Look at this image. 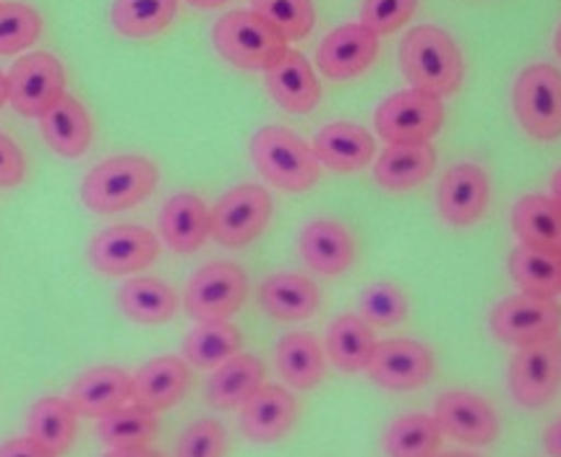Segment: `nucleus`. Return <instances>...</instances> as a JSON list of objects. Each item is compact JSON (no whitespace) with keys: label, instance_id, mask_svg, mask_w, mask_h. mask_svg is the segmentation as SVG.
I'll use <instances>...</instances> for the list:
<instances>
[{"label":"nucleus","instance_id":"7c9ffc66","mask_svg":"<svg viewBox=\"0 0 561 457\" xmlns=\"http://www.w3.org/2000/svg\"><path fill=\"white\" fill-rule=\"evenodd\" d=\"M277 372L287 385L309 392L324 379V353L309 332H290L277 345Z\"/></svg>","mask_w":561,"mask_h":457},{"label":"nucleus","instance_id":"8fccbe9b","mask_svg":"<svg viewBox=\"0 0 561 457\" xmlns=\"http://www.w3.org/2000/svg\"><path fill=\"white\" fill-rule=\"evenodd\" d=\"M5 102H9V77L0 71V107H3Z\"/></svg>","mask_w":561,"mask_h":457},{"label":"nucleus","instance_id":"c756f323","mask_svg":"<svg viewBox=\"0 0 561 457\" xmlns=\"http://www.w3.org/2000/svg\"><path fill=\"white\" fill-rule=\"evenodd\" d=\"M118 309L131 322L165 324L178 311V293L157 277H134L118 290Z\"/></svg>","mask_w":561,"mask_h":457},{"label":"nucleus","instance_id":"c03bdc74","mask_svg":"<svg viewBox=\"0 0 561 457\" xmlns=\"http://www.w3.org/2000/svg\"><path fill=\"white\" fill-rule=\"evenodd\" d=\"M0 457H56L50 449L39 445L32 436H16L0 445Z\"/></svg>","mask_w":561,"mask_h":457},{"label":"nucleus","instance_id":"bb28decb","mask_svg":"<svg viewBox=\"0 0 561 457\" xmlns=\"http://www.w3.org/2000/svg\"><path fill=\"white\" fill-rule=\"evenodd\" d=\"M436 149L428 145H389L379 155L374 179L387 191H410L434 173Z\"/></svg>","mask_w":561,"mask_h":457},{"label":"nucleus","instance_id":"f03ea898","mask_svg":"<svg viewBox=\"0 0 561 457\" xmlns=\"http://www.w3.org/2000/svg\"><path fill=\"white\" fill-rule=\"evenodd\" d=\"M160 170L141 155L107 157L81 183V202L98 215L126 213L154 194Z\"/></svg>","mask_w":561,"mask_h":457},{"label":"nucleus","instance_id":"f704fd0d","mask_svg":"<svg viewBox=\"0 0 561 457\" xmlns=\"http://www.w3.org/2000/svg\"><path fill=\"white\" fill-rule=\"evenodd\" d=\"M178 13V0H115L113 26L123 37L144 39L165 32Z\"/></svg>","mask_w":561,"mask_h":457},{"label":"nucleus","instance_id":"2eb2a0df","mask_svg":"<svg viewBox=\"0 0 561 457\" xmlns=\"http://www.w3.org/2000/svg\"><path fill=\"white\" fill-rule=\"evenodd\" d=\"M491 188L489 175L473 162H457L442 175L439 188H436V207L439 215L449 225L465 228L481 220L489 209Z\"/></svg>","mask_w":561,"mask_h":457},{"label":"nucleus","instance_id":"a878e982","mask_svg":"<svg viewBox=\"0 0 561 457\" xmlns=\"http://www.w3.org/2000/svg\"><path fill=\"white\" fill-rule=\"evenodd\" d=\"M512 228L519 238V245L561 256V213L549 196H523L512 209Z\"/></svg>","mask_w":561,"mask_h":457},{"label":"nucleus","instance_id":"cd10ccee","mask_svg":"<svg viewBox=\"0 0 561 457\" xmlns=\"http://www.w3.org/2000/svg\"><path fill=\"white\" fill-rule=\"evenodd\" d=\"M43 136L47 147L60 157H81L92 145V121L77 98L66 94L43 118Z\"/></svg>","mask_w":561,"mask_h":457},{"label":"nucleus","instance_id":"a19ab883","mask_svg":"<svg viewBox=\"0 0 561 457\" xmlns=\"http://www.w3.org/2000/svg\"><path fill=\"white\" fill-rule=\"evenodd\" d=\"M228 455V432L220 421L198 419L181 434L175 457H225Z\"/></svg>","mask_w":561,"mask_h":457},{"label":"nucleus","instance_id":"49530a36","mask_svg":"<svg viewBox=\"0 0 561 457\" xmlns=\"http://www.w3.org/2000/svg\"><path fill=\"white\" fill-rule=\"evenodd\" d=\"M105 457H165L152 447H128V449H111Z\"/></svg>","mask_w":561,"mask_h":457},{"label":"nucleus","instance_id":"09e8293b","mask_svg":"<svg viewBox=\"0 0 561 457\" xmlns=\"http://www.w3.org/2000/svg\"><path fill=\"white\" fill-rule=\"evenodd\" d=\"M186 3L194 5V9H220L228 0H186Z\"/></svg>","mask_w":561,"mask_h":457},{"label":"nucleus","instance_id":"412c9836","mask_svg":"<svg viewBox=\"0 0 561 457\" xmlns=\"http://www.w3.org/2000/svg\"><path fill=\"white\" fill-rule=\"evenodd\" d=\"M313 152H317L321 165L334 170V173H358L374 160L376 141L358 123L337 121L317 134Z\"/></svg>","mask_w":561,"mask_h":457},{"label":"nucleus","instance_id":"2f4dec72","mask_svg":"<svg viewBox=\"0 0 561 457\" xmlns=\"http://www.w3.org/2000/svg\"><path fill=\"white\" fill-rule=\"evenodd\" d=\"M77 411L71 402L64 398H43L32 405L30 419H26V429H30L32 439L50 449L53 455L60 457L77 442Z\"/></svg>","mask_w":561,"mask_h":457},{"label":"nucleus","instance_id":"9d476101","mask_svg":"<svg viewBox=\"0 0 561 457\" xmlns=\"http://www.w3.org/2000/svg\"><path fill=\"white\" fill-rule=\"evenodd\" d=\"M491 332L499 343L528 347L559 338L561 304L557 298L512 296L491 311Z\"/></svg>","mask_w":561,"mask_h":457},{"label":"nucleus","instance_id":"7ed1b4c3","mask_svg":"<svg viewBox=\"0 0 561 457\" xmlns=\"http://www.w3.org/2000/svg\"><path fill=\"white\" fill-rule=\"evenodd\" d=\"M251 160L272 186L304 194L317 186L319 160L313 147L285 126H264L251 139Z\"/></svg>","mask_w":561,"mask_h":457},{"label":"nucleus","instance_id":"ea45409f","mask_svg":"<svg viewBox=\"0 0 561 457\" xmlns=\"http://www.w3.org/2000/svg\"><path fill=\"white\" fill-rule=\"evenodd\" d=\"M408 298L392 283H374L360 293V319L374 327H394L405 322Z\"/></svg>","mask_w":561,"mask_h":457},{"label":"nucleus","instance_id":"393cba45","mask_svg":"<svg viewBox=\"0 0 561 457\" xmlns=\"http://www.w3.org/2000/svg\"><path fill=\"white\" fill-rule=\"evenodd\" d=\"M264 385V364L262 358L253 353H238L207 381V402L215 411H232V408H243L259 387Z\"/></svg>","mask_w":561,"mask_h":457},{"label":"nucleus","instance_id":"5701e85b","mask_svg":"<svg viewBox=\"0 0 561 457\" xmlns=\"http://www.w3.org/2000/svg\"><path fill=\"white\" fill-rule=\"evenodd\" d=\"M259 306L266 317L277 319V322H304L319 311L321 293L309 277L296 275V272H279L262 283Z\"/></svg>","mask_w":561,"mask_h":457},{"label":"nucleus","instance_id":"6ab92c4d","mask_svg":"<svg viewBox=\"0 0 561 457\" xmlns=\"http://www.w3.org/2000/svg\"><path fill=\"white\" fill-rule=\"evenodd\" d=\"M191 387V368L183 358L178 356H160L144 364L134 374V405L147 408V411L160 413L170 411L186 398Z\"/></svg>","mask_w":561,"mask_h":457},{"label":"nucleus","instance_id":"a211bd4d","mask_svg":"<svg viewBox=\"0 0 561 457\" xmlns=\"http://www.w3.org/2000/svg\"><path fill=\"white\" fill-rule=\"evenodd\" d=\"M134 377L118 366H98L79 374L68 390V402L84 419H105L131 400Z\"/></svg>","mask_w":561,"mask_h":457},{"label":"nucleus","instance_id":"ddd939ff","mask_svg":"<svg viewBox=\"0 0 561 457\" xmlns=\"http://www.w3.org/2000/svg\"><path fill=\"white\" fill-rule=\"evenodd\" d=\"M434 353L415 340H385L376 343V351L368 364V377L374 385L389 392H410L428 385L434 377Z\"/></svg>","mask_w":561,"mask_h":457},{"label":"nucleus","instance_id":"f8f14e48","mask_svg":"<svg viewBox=\"0 0 561 457\" xmlns=\"http://www.w3.org/2000/svg\"><path fill=\"white\" fill-rule=\"evenodd\" d=\"M160 254V241L141 225H113L89 243V262L105 277L136 275L152 267Z\"/></svg>","mask_w":561,"mask_h":457},{"label":"nucleus","instance_id":"58836bf2","mask_svg":"<svg viewBox=\"0 0 561 457\" xmlns=\"http://www.w3.org/2000/svg\"><path fill=\"white\" fill-rule=\"evenodd\" d=\"M43 34V19L26 3H0V56H16Z\"/></svg>","mask_w":561,"mask_h":457},{"label":"nucleus","instance_id":"a18cd8bd","mask_svg":"<svg viewBox=\"0 0 561 457\" xmlns=\"http://www.w3.org/2000/svg\"><path fill=\"white\" fill-rule=\"evenodd\" d=\"M543 447L551 457H561V419L546 429L543 434Z\"/></svg>","mask_w":561,"mask_h":457},{"label":"nucleus","instance_id":"72a5a7b5","mask_svg":"<svg viewBox=\"0 0 561 457\" xmlns=\"http://www.w3.org/2000/svg\"><path fill=\"white\" fill-rule=\"evenodd\" d=\"M442 447V429L434 415L408 413L394 419L385 432L387 457H436Z\"/></svg>","mask_w":561,"mask_h":457},{"label":"nucleus","instance_id":"20e7f679","mask_svg":"<svg viewBox=\"0 0 561 457\" xmlns=\"http://www.w3.org/2000/svg\"><path fill=\"white\" fill-rule=\"evenodd\" d=\"M217 53L243 71H270L287 53V39L253 11H230L211 30Z\"/></svg>","mask_w":561,"mask_h":457},{"label":"nucleus","instance_id":"c85d7f7f","mask_svg":"<svg viewBox=\"0 0 561 457\" xmlns=\"http://www.w3.org/2000/svg\"><path fill=\"white\" fill-rule=\"evenodd\" d=\"M376 351V338L371 324L355 313H342L330 324L327 332V353L334 368L345 374L364 372L371 364Z\"/></svg>","mask_w":561,"mask_h":457},{"label":"nucleus","instance_id":"79ce46f5","mask_svg":"<svg viewBox=\"0 0 561 457\" xmlns=\"http://www.w3.org/2000/svg\"><path fill=\"white\" fill-rule=\"evenodd\" d=\"M419 0H366L360 9V24L376 37L381 34H392L413 19Z\"/></svg>","mask_w":561,"mask_h":457},{"label":"nucleus","instance_id":"6e6552de","mask_svg":"<svg viewBox=\"0 0 561 457\" xmlns=\"http://www.w3.org/2000/svg\"><path fill=\"white\" fill-rule=\"evenodd\" d=\"M444 107L439 98L405 90L376 107L374 126L387 145H426L442 132Z\"/></svg>","mask_w":561,"mask_h":457},{"label":"nucleus","instance_id":"3c124183","mask_svg":"<svg viewBox=\"0 0 561 457\" xmlns=\"http://www.w3.org/2000/svg\"><path fill=\"white\" fill-rule=\"evenodd\" d=\"M436 457H481L476 453H462V449H455V453H439Z\"/></svg>","mask_w":561,"mask_h":457},{"label":"nucleus","instance_id":"473e14b6","mask_svg":"<svg viewBox=\"0 0 561 457\" xmlns=\"http://www.w3.org/2000/svg\"><path fill=\"white\" fill-rule=\"evenodd\" d=\"M243 338L230 322H204L183 340V361L196 368H215L238 356Z\"/></svg>","mask_w":561,"mask_h":457},{"label":"nucleus","instance_id":"1a4fd4ad","mask_svg":"<svg viewBox=\"0 0 561 457\" xmlns=\"http://www.w3.org/2000/svg\"><path fill=\"white\" fill-rule=\"evenodd\" d=\"M66 98L64 64L50 53L22 56L9 71V102L26 118H43Z\"/></svg>","mask_w":561,"mask_h":457},{"label":"nucleus","instance_id":"4be33fe9","mask_svg":"<svg viewBox=\"0 0 561 457\" xmlns=\"http://www.w3.org/2000/svg\"><path fill=\"white\" fill-rule=\"evenodd\" d=\"M300 254L313 272L337 277L355 262V241L345 225L334 220H313L300 233Z\"/></svg>","mask_w":561,"mask_h":457},{"label":"nucleus","instance_id":"e433bc0d","mask_svg":"<svg viewBox=\"0 0 561 457\" xmlns=\"http://www.w3.org/2000/svg\"><path fill=\"white\" fill-rule=\"evenodd\" d=\"M160 432V421L157 413L147 411L139 405H126L105 419H100L98 436L102 445L113 449H128V447H149Z\"/></svg>","mask_w":561,"mask_h":457},{"label":"nucleus","instance_id":"4468645a","mask_svg":"<svg viewBox=\"0 0 561 457\" xmlns=\"http://www.w3.org/2000/svg\"><path fill=\"white\" fill-rule=\"evenodd\" d=\"M434 419L442 434L470 447H485L496 442L502 424L489 400L468 390L442 392L434 402Z\"/></svg>","mask_w":561,"mask_h":457},{"label":"nucleus","instance_id":"c9c22d12","mask_svg":"<svg viewBox=\"0 0 561 457\" xmlns=\"http://www.w3.org/2000/svg\"><path fill=\"white\" fill-rule=\"evenodd\" d=\"M510 275L525 296L553 298L561 293V256L517 245L510 254Z\"/></svg>","mask_w":561,"mask_h":457},{"label":"nucleus","instance_id":"423d86ee","mask_svg":"<svg viewBox=\"0 0 561 457\" xmlns=\"http://www.w3.org/2000/svg\"><path fill=\"white\" fill-rule=\"evenodd\" d=\"M209 236L225 249H243L264 233L272 220L270 191L256 183L230 188L209 213Z\"/></svg>","mask_w":561,"mask_h":457},{"label":"nucleus","instance_id":"f257e3e1","mask_svg":"<svg viewBox=\"0 0 561 457\" xmlns=\"http://www.w3.org/2000/svg\"><path fill=\"white\" fill-rule=\"evenodd\" d=\"M400 68L413 90L431 98H447L460 90L465 77L462 53L439 26H415L400 43Z\"/></svg>","mask_w":561,"mask_h":457},{"label":"nucleus","instance_id":"0eeeda50","mask_svg":"<svg viewBox=\"0 0 561 457\" xmlns=\"http://www.w3.org/2000/svg\"><path fill=\"white\" fill-rule=\"evenodd\" d=\"M249 275L236 262H209L191 277L186 288V311L196 322H228L245 304Z\"/></svg>","mask_w":561,"mask_h":457},{"label":"nucleus","instance_id":"37998d69","mask_svg":"<svg viewBox=\"0 0 561 457\" xmlns=\"http://www.w3.org/2000/svg\"><path fill=\"white\" fill-rule=\"evenodd\" d=\"M26 157L22 147L0 132V188H13L24 181Z\"/></svg>","mask_w":561,"mask_h":457},{"label":"nucleus","instance_id":"dca6fc26","mask_svg":"<svg viewBox=\"0 0 561 457\" xmlns=\"http://www.w3.org/2000/svg\"><path fill=\"white\" fill-rule=\"evenodd\" d=\"M379 56V37L364 24H345L321 39L317 66L330 79L345 81L368 71Z\"/></svg>","mask_w":561,"mask_h":457},{"label":"nucleus","instance_id":"de8ad7c7","mask_svg":"<svg viewBox=\"0 0 561 457\" xmlns=\"http://www.w3.org/2000/svg\"><path fill=\"white\" fill-rule=\"evenodd\" d=\"M551 202L557 204L559 207V213H561V168L557 170V173H553V179H551Z\"/></svg>","mask_w":561,"mask_h":457},{"label":"nucleus","instance_id":"4c0bfd02","mask_svg":"<svg viewBox=\"0 0 561 457\" xmlns=\"http://www.w3.org/2000/svg\"><path fill=\"white\" fill-rule=\"evenodd\" d=\"M253 13L266 19L285 39L309 37L317 24V9L311 0H251Z\"/></svg>","mask_w":561,"mask_h":457},{"label":"nucleus","instance_id":"603ef678","mask_svg":"<svg viewBox=\"0 0 561 457\" xmlns=\"http://www.w3.org/2000/svg\"><path fill=\"white\" fill-rule=\"evenodd\" d=\"M553 45H557V53H559V58H561V26H559V32H557V43H553Z\"/></svg>","mask_w":561,"mask_h":457},{"label":"nucleus","instance_id":"f3484780","mask_svg":"<svg viewBox=\"0 0 561 457\" xmlns=\"http://www.w3.org/2000/svg\"><path fill=\"white\" fill-rule=\"evenodd\" d=\"M298 421V402L279 385H262L241 408V434L256 445H272L293 432Z\"/></svg>","mask_w":561,"mask_h":457},{"label":"nucleus","instance_id":"9b49d317","mask_svg":"<svg viewBox=\"0 0 561 457\" xmlns=\"http://www.w3.org/2000/svg\"><path fill=\"white\" fill-rule=\"evenodd\" d=\"M561 390V335L517 347L510 361V392L517 405L538 411Z\"/></svg>","mask_w":561,"mask_h":457},{"label":"nucleus","instance_id":"aec40b11","mask_svg":"<svg viewBox=\"0 0 561 457\" xmlns=\"http://www.w3.org/2000/svg\"><path fill=\"white\" fill-rule=\"evenodd\" d=\"M266 90L272 100L287 113L306 115L319 105L321 87L317 73L304 53L287 50L275 66L266 71Z\"/></svg>","mask_w":561,"mask_h":457},{"label":"nucleus","instance_id":"b1692460","mask_svg":"<svg viewBox=\"0 0 561 457\" xmlns=\"http://www.w3.org/2000/svg\"><path fill=\"white\" fill-rule=\"evenodd\" d=\"M209 209L196 194L170 196L160 213V233L178 254H194L209 238Z\"/></svg>","mask_w":561,"mask_h":457},{"label":"nucleus","instance_id":"39448f33","mask_svg":"<svg viewBox=\"0 0 561 457\" xmlns=\"http://www.w3.org/2000/svg\"><path fill=\"white\" fill-rule=\"evenodd\" d=\"M515 113L519 126L538 141L561 136V71L549 64H533L515 81Z\"/></svg>","mask_w":561,"mask_h":457}]
</instances>
